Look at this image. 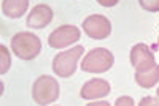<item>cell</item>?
I'll return each mask as SVG.
<instances>
[{
  "mask_svg": "<svg viewBox=\"0 0 159 106\" xmlns=\"http://www.w3.org/2000/svg\"><path fill=\"white\" fill-rule=\"evenodd\" d=\"M143 10L147 11H159V0H139Z\"/></svg>",
  "mask_w": 159,
  "mask_h": 106,
  "instance_id": "cell-13",
  "label": "cell"
},
{
  "mask_svg": "<svg viewBox=\"0 0 159 106\" xmlns=\"http://www.w3.org/2000/svg\"><path fill=\"white\" fill-rule=\"evenodd\" d=\"M113 54L105 48H96L89 51L83 59L81 68L88 73H105L113 67Z\"/></svg>",
  "mask_w": 159,
  "mask_h": 106,
  "instance_id": "cell-2",
  "label": "cell"
},
{
  "mask_svg": "<svg viewBox=\"0 0 159 106\" xmlns=\"http://www.w3.org/2000/svg\"><path fill=\"white\" fill-rule=\"evenodd\" d=\"M139 104H140V106H151V104H159V101L154 100V98L147 97V98H142V101H140Z\"/></svg>",
  "mask_w": 159,
  "mask_h": 106,
  "instance_id": "cell-15",
  "label": "cell"
},
{
  "mask_svg": "<svg viewBox=\"0 0 159 106\" xmlns=\"http://www.w3.org/2000/svg\"><path fill=\"white\" fill-rule=\"evenodd\" d=\"M135 81L140 87H145V89H150V87L156 86L159 81V65H154L153 68H150L147 71H137Z\"/></svg>",
  "mask_w": 159,
  "mask_h": 106,
  "instance_id": "cell-11",
  "label": "cell"
},
{
  "mask_svg": "<svg viewBox=\"0 0 159 106\" xmlns=\"http://www.w3.org/2000/svg\"><path fill=\"white\" fill-rule=\"evenodd\" d=\"M157 46H159V38H157Z\"/></svg>",
  "mask_w": 159,
  "mask_h": 106,
  "instance_id": "cell-18",
  "label": "cell"
},
{
  "mask_svg": "<svg viewBox=\"0 0 159 106\" xmlns=\"http://www.w3.org/2000/svg\"><path fill=\"white\" fill-rule=\"evenodd\" d=\"M51 19H52V10L48 5L42 3V5H37L30 11L27 18V25L32 29H43L51 22Z\"/></svg>",
  "mask_w": 159,
  "mask_h": 106,
  "instance_id": "cell-9",
  "label": "cell"
},
{
  "mask_svg": "<svg viewBox=\"0 0 159 106\" xmlns=\"http://www.w3.org/2000/svg\"><path fill=\"white\" fill-rule=\"evenodd\" d=\"M11 49L13 52L22 60H32L40 54L42 43L37 35L30 32H19L11 40Z\"/></svg>",
  "mask_w": 159,
  "mask_h": 106,
  "instance_id": "cell-1",
  "label": "cell"
},
{
  "mask_svg": "<svg viewBox=\"0 0 159 106\" xmlns=\"http://www.w3.org/2000/svg\"><path fill=\"white\" fill-rule=\"evenodd\" d=\"M97 2H99L102 6H115L119 0H97Z\"/></svg>",
  "mask_w": 159,
  "mask_h": 106,
  "instance_id": "cell-16",
  "label": "cell"
},
{
  "mask_svg": "<svg viewBox=\"0 0 159 106\" xmlns=\"http://www.w3.org/2000/svg\"><path fill=\"white\" fill-rule=\"evenodd\" d=\"M115 104H118V106H132L134 104V100H132L130 97H119Z\"/></svg>",
  "mask_w": 159,
  "mask_h": 106,
  "instance_id": "cell-14",
  "label": "cell"
},
{
  "mask_svg": "<svg viewBox=\"0 0 159 106\" xmlns=\"http://www.w3.org/2000/svg\"><path fill=\"white\" fill-rule=\"evenodd\" d=\"M157 97H159V89H157Z\"/></svg>",
  "mask_w": 159,
  "mask_h": 106,
  "instance_id": "cell-17",
  "label": "cell"
},
{
  "mask_svg": "<svg viewBox=\"0 0 159 106\" xmlns=\"http://www.w3.org/2000/svg\"><path fill=\"white\" fill-rule=\"evenodd\" d=\"M108 94H110V84L105 79H91L81 87V92H80V95L84 100L102 98L107 97Z\"/></svg>",
  "mask_w": 159,
  "mask_h": 106,
  "instance_id": "cell-8",
  "label": "cell"
},
{
  "mask_svg": "<svg viewBox=\"0 0 159 106\" xmlns=\"http://www.w3.org/2000/svg\"><path fill=\"white\" fill-rule=\"evenodd\" d=\"M130 63L137 71H147L156 65L154 56L147 45H135L130 51Z\"/></svg>",
  "mask_w": 159,
  "mask_h": 106,
  "instance_id": "cell-7",
  "label": "cell"
},
{
  "mask_svg": "<svg viewBox=\"0 0 159 106\" xmlns=\"http://www.w3.org/2000/svg\"><path fill=\"white\" fill-rule=\"evenodd\" d=\"M80 40V29L75 25H61L48 38V43L54 49H62Z\"/></svg>",
  "mask_w": 159,
  "mask_h": 106,
  "instance_id": "cell-6",
  "label": "cell"
},
{
  "mask_svg": "<svg viewBox=\"0 0 159 106\" xmlns=\"http://www.w3.org/2000/svg\"><path fill=\"white\" fill-rule=\"evenodd\" d=\"M32 97L38 104L54 103L59 97V84L51 76H40L32 86Z\"/></svg>",
  "mask_w": 159,
  "mask_h": 106,
  "instance_id": "cell-3",
  "label": "cell"
},
{
  "mask_svg": "<svg viewBox=\"0 0 159 106\" xmlns=\"http://www.w3.org/2000/svg\"><path fill=\"white\" fill-rule=\"evenodd\" d=\"M0 57H2V62H0V73L5 74L10 70V65H11V59H10V52L8 49L2 45L0 46Z\"/></svg>",
  "mask_w": 159,
  "mask_h": 106,
  "instance_id": "cell-12",
  "label": "cell"
},
{
  "mask_svg": "<svg viewBox=\"0 0 159 106\" xmlns=\"http://www.w3.org/2000/svg\"><path fill=\"white\" fill-rule=\"evenodd\" d=\"M29 8V0H3L2 10L8 18H21Z\"/></svg>",
  "mask_w": 159,
  "mask_h": 106,
  "instance_id": "cell-10",
  "label": "cell"
},
{
  "mask_svg": "<svg viewBox=\"0 0 159 106\" xmlns=\"http://www.w3.org/2000/svg\"><path fill=\"white\" fill-rule=\"evenodd\" d=\"M83 46H75L69 51L59 52L52 60V70L59 78H69L75 73L76 65H78V59L83 54Z\"/></svg>",
  "mask_w": 159,
  "mask_h": 106,
  "instance_id": "cell-4",
  "label": "cell"
},
{
  "mask_svg": "<svg viewBox=\"0 0 159 106\" xmlns=\"http://www.w3.org/2000/svg\"><path fill=\"white\" fill-rule=\"evenodd\" d=\"M83 30L88 36L94 40H105L111 32V24L108 18L100 16V15H92L84 19L83 22Z\"/></svg>",
  "mask_w": 159,
  "mask_h": 106,
  "instance_id": "cell-5",
  "label": "cell"
}]
</instances>
